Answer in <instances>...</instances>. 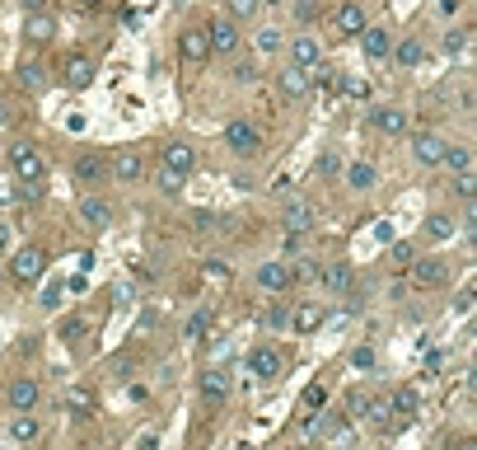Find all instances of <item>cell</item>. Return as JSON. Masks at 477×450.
I'll return each instance as SVG.
<instances>
[{
	"mask_svg": "<svg viewBox=\"0 0 477 450\" xmlns=\"http://www.w3.org/2000/svg\"><path fill=\"white\" fill-rule=\"evenodd\" d=\"M5 159H10V174L23 183V192H28V197H38V192H43V183H47V159H43V150H38L33 141H14V146L5 150Z\"/></svg>",
	"mask_w": 477,
	"mask_h": 450,
	"instance_id": "6da1fadb",
	"label": "cell"
},
{
	"mask_svg": "<svg viewBox=\"0 0 477 450\" xmlns=\"http://www.w3.org/2000/svg\"><path fill=\"white\" fill-rule=\"evenodd\" d=\"M262 146H267V136L253 117H234V122L225 127V150H230L234 159H257Z\"/></svg>",
	"mask_w": 477,
	"mask_h": 450,
	"instance_id": "7a4b0ae2",
	"label": "cell"
},
{
	"mask_svg": "<svg viewBox=\"0 0 477 450\" xmlns=\"http://www.w3.org/2000/svg\"><path fill=\"white\" fill-rule=\"evenodd\" d=\"M5 272H10L14 286H33V281L47 272V253H43L38 244H23V248H14V253H10Z\"/></svg>",
	"mask_w": 477,
	"mask_h": 450,
	"instance_id": "3957f363",
	"label": "cell"
},
{
	"mask_svg": "<svg viewBox=\"0 0 477 450\" xmlns=\"http://www.w3.org/2000/svg\"><path fill=\"white\" fill-rule=\"evenodd\" d=\"M412 281L422 286V291H440V286H449V277H454V268H449V258H440V253H422V258H412Z\"/></svg>",
	"mask_w": 477,
	"mask_h": 450,
	"instance_id": "277c9868",
	"label": "cell"
},
{
	"mask_svg": "<svg viewBox=\"0 0 477 450\" xmlns=\"http://www.w3.org/2000/svg\"><path fill=\"white\" fill-rule=\"evenodd\" d=\"M281 225H286L290 235H309L313 225H318V206L309 197H300V192H290L286 206H281Z\"/></svg>",
	"mask_w": 477,
	"mask_h": 450,
	"instance_id": "5b68a950",
	"label": "cell"
},
{
	"mask_svg": "<svg viewBox=\"0 0 477 450\" xmlns=\"http://www.w3.org/2000/svg\"><path fill=\"white\" fill-rule=\"evenodd\" d=\"M206 28V43H211V56H239V47H244V33H239V23L234 19H211V23H201Z\"/></svg>",
	"mask_w": 477,
	"mask_h": 450,
	"instance_id": "8992f818",
	"label": "cell"
},
{
	"mask_svg": "<svg viewBox=\"0 0 477 450\" xmlns=\"http://www.w3.org/2000/svg\"><path fill=\"white\" fill-rule=\"evenodd\" d=\"M244 366H248L253 380H277V375L286 371V357H281V347H272V342H257V347H248Z\"/></svg>",
	"mask_w": 477,
	"mask_h": 450,
	"instance_id": "52a82bcc",
	"label": "cell"
},
{
	"mask_svg": "<svg viewBox=\"0 0 477 450\" xmlns=\"http://www.w3.org/2000/svg\"><path fill=\"white\" fill-rule=\"evenodd\" d=\"M407 136H412V159H417L422 169H440L444 164V146H449V141H444L440 132L422 127V132H407Z\"/></svg>",
	"mask_w": 477,
	"mask_h": 450,
	"instance_id": "ba28073f",
	"label": "cell"
},
{
	"mask_svg": "<svg viewBox=\"0 0 477 450\" xmlns=\"http://www.w3.org/2000/svg\"><path fill=\"white\" fill-rule=\"evenodd\" d=\"M201 155L188 146V141H164L159 146V169H168V174H178V179H188V174H197Z\"/></svg>",
	"mask_w": 477,
	"mask_h": 450,
	"instance_id": "9c48e42d",
	"label": "cell"
},
{
	"mask_svg": "<svg viewBox=\"0 0 477 450\" xmlns=\"http://www.w3.org/2000/svg\"><path fill=\"white\" fill-rule=\"evenodd\" d=\"M5 404H10V413H38V404H43V384H38L33 375H14L10 389H5Z\"/></svg>",
	"mask_w": 477,
	"mask_h": 450,
	"instance_id": "30bf717a",
	"label": "cell"
},
{
	"mask_svg": "<svg viewBox=\"0 0 477 450\" xmlns=\"http://www.w3.org/2000/svg\"><path fill=\"white\" fill-rule=\"evenodd\" d=\"M370 127L384 132V136H407L412 132V112L398 108V103H375V108H370Z\"/></svg>",
	"mask_w": 477,
	"mask_h": 450,
	"instance_id": "8fae6325",
	"label": "cell"
},
{
	"mask_svg": "<svg viewBox=\"0 0 477 450\" xmlns=\"http://www.w3.org/2000/svg\"><path fill=\"white\" fill-rule=\"evenodd\" d=\"M70 174H75L80 188H99V183L108 179V155H103V150H80L75 164H70Z\"/></svg>",
	"mask_w": 477,
	"mask_h": 450,
	"instance_id": "7c38bea8",
	"label": "cell"
},
{
	"mask_svg": "<svg viewBox=\"0 0 477 450\" xmlns=\"http://www.w3.org/2000/svg\"><path fill=\"white\" fill-rule=\"evenodd\" d=\"M80 225H85L89 235H103V230H112V202H108V197H99V192L80 197Z\"/></svg>",
	"mask_w": 477,
	"mask_h": 450,
	"instance_id": "4fadbf2b",
	"label": "cell"
},
{
	"mask_svg": "<svg viewBox=\"0 0 477 450\" xmlns=\"http://www.w3.org/2000/svg\"><path fill=\"white\" fill-rule=\"evenodd\" d=\"M94 75H99V66H94V56H89V52H66V61H61V80H66V90H89Z\"/></svg>",
	"mask_w": 477,
	"mask_h": 450,
	"instance_id": "5bb4252c",
	"label": "cell"
},
{
	"mask_svg": "<svg viewBox=\"0 0 477 450\" xmlns=\"http://www.w3.org/2000/svg\"><path fill=\"white\" fill-rule=\"evenodd\" d=\"M286 52H290V66L309 70V75H313V70L323 66V43H318V38H313V33H295V38H290V43H286Z\"/></svg>",
	"mask_w": 477,
	"mask_h": 450,
	"instance_id": "9a60e30c",
	"label": "cell"
},
{
	"mask_svg": "<svg viewBox=\"0 0 477 450\" xmlns=\"http://www.w3.org/2000/svg\"><path fill=\"white\" fill-rule=\"evenodd\" d=\"M108 174L117 183H141L145 179V155L136 146H122V150H112V159H108Z\"/></svg>",
	"mask_w": 477,
	"mask_h": 450,
	"instance_id": "2e32d148",
	"label": "cell"
},
{
	"mask_svg": "<svg viewBox=\"0 0 477 450\" xmlns=\"http://www.w3.org/2000/svg\"><path fill=\"white\" fill-rule=\"evenodd\" d=\"M253 281H257V286H262L267 295H281V291H290V286H295V277H290V263H286V258H272V263H257Z\"/></svg>",
	"mask_w": 477,
	"mask_h": 450,
	"instance_id": "e0dca14e",
	"label": "cell"
},
{
	"mask_svg": "<svg viewBox=\"0 0 477 450\" xmlns=\"http://www.w3.org/2000/svg\"><path fill=\"white\" fill-rule=\"evenodd\" d=\"M333 28L342 38H360L365 33V0H342L333 14Z\"/></svg>",
	"mask_w": 477,
	"mask_h": 450,
	"instance_id": "ac0fdd59",
	"label": "cell"
},
{
	"mask_svg": "<svg viewBox=\"0 0 477 450\" xmlns=\"http://www.w3.org/2000/svg\"><path fill=\"white\" fill-rule=\"evenodd\" d=\"M178 56H183V61H192V66L211 61V43H206V28H201V23H192V28H183V33H178Z\"/></svg>",
	"mask_w": 477,
	"mask_h": 450,
	"instance_id": "d6986e66",
	"label": "cell"
},
{
	"mask_svg": "<svg viewBox=\"0 0 477 450\" xmlns=\"http://www.w3.org/2000/svg\"><path fill=\"white\" fill-rule=\"evenodd\" d=\"M328 324V310H323L318 300H300L295 310H290V328L300 338H309V333H318V328Z\"/></svg>",
	"mask_w": 477,
	"mask_h": 450,
	"instance_id": "ffe728a7",
	"label": "cell"
},
{
	"mask_svg": "<svg viewBox=\"0 0 477 450\" xmlns=\"http://www.w3.org/2000/svg\"><path fill=\"white\" fill-rule=\"evenodd\" d=\"M56 38V14L38 10V14H23V43L28 47H47Z\"/></svg>",
	"mask_w": 477,
	"mask_h": 450,
	"instance_id": "44dd1931",
	"label": "cell"
},
{
	"mask_svg": "<svg viewBox=\"0 0 477 450\" xmlns=\"http://www.w3.org/2000/svg\"><path fill=\"white\" fill-rule=\"evenodd\" d=\"M318 281H323V291H328V295H346L355 286V268H351V263H323Z\"/></svg>",
	"mask_w": 477,
	"mask_h": 450,
	"instance_id": "7402d4cb",
	"label": "cell"
},
{
	"mask_svg": "<svg viewBox=\"0 0 477 450\" xmlns=\"http://www.w3.org/2000/svg\"><path fill=\"white\" fill-rule=\"evenodd\" d=\"M230 371H225V366H206V371L197 375V389H201V399H206V404H220L225 394H230Z\"/></svg>",
	"mask_w": 477,
	"mask_h": 450,
	"instance_id": "603a6c76",
	"label": "cell"
},
{
	"mask_svg": "<svg viewBox=\"0 0 477 450\" xmlns=\"http://www.w3.org/2000/svg\"><path fill=\"white\" fill-rule=\"evenodd\" d=\"M309 90H313V75H309V70H300V66H286L277 75V94H281V99H304Z\"/></svg>",
	"mask_w": 477,
	"mask_h": 450,
	"instance_id": "cb8c5ba5",
	"label": "cell"
},
{
	"mask_svg": "<svg viewBox=\"0 0 477 450\" xmlns=\"http://www.w3.org/2000/svg\"><path fill=\"white\" fill-rule=\"evenodd\" d=\"M14 80H19V90H23V94H43L47 85H52V80H47V66H43V61H33V56H23V61H19Z\"/></svg>",
	"mask_w": 477,
	"mask_h": 450,
	"instance_id": "d4e9b609",
	"label": "cell"
},
{
	"mask_svg": "<svg viewBox=\"0 0 477 450\" xmlns=\"http://www.w3.org/2000/svg\"><path fill=\"white\" fill-rule=\"evenodd\" d=\"M360 52H365L370 61H384V56L393 52V33H389V28H379V23H365V33H360Z\"/></svg>",
	"mask_w": 477,
	"mask_h": 450,
	"instance_id": "484cf974",
	"label": "cell"
},
{
	"mask_svg": "<svg viewBox=\"0 0 477 450\" xmlns=\"http://www.w3.org/2000/svg\"><path fill=\"white\" fill-rule=\"evenodd\" d=\"M342 179L351 192H370L379 183V169L370 164V159H351V164H342Z\"/></svg>",
	"mask_w": 477,
	"mask_h": 450,
	"instance_id": "4316f807",
	"label": "cell"
},
{
	"mask_svg": "<svg viewBox=\"0 0 477 450\" xmlns=\"http://www.w3.org/2000/svg\"><path fill=\"white\" fill-rule=\"evenodd\" d=\"M473 164H477V155H473L468 141H449V146H444V169H449V174H473Z\"/></svg>",
	"mask_w": 477,
	"mask_h": 450,
	"instance_id": "83f0119b",
	"label": "cell"
},
{
	"mask_svg": "<svg viewBox=\"0 0 477 450\" xmlns=\"http://www.w3.org/2000/svg\"><path fill=\"white\" fill-rule=\"evenodd\" d=\"M422 235L435 239V244H444V239L459 235V221H454L449 211H431V216H426V225H422Z\"/></svg>",
	"mask_w": 477,
	"mask_h": 450,
	"instance_id": "f1b7e54d",
	"label": "cell"
},
{
	"mask_svg": "<svg viewBox=\"0 0 477 450\" xmlns=\"http://www.w3.org/2000/svg\"><path fill=\"white\" fill-rule=\"evenodd\" d=\"M393 61H398L402 70H417L426 61V47H422V38H402V43H393Z\"/></svg>",
	"mask_w": 477,
	"mask_h": 450,
	"instance_id": "f546056e",
	"label": "cell"
},
{
	"mask_svg": "<svg viewBox=\"0 0 477 450\" xmlns=\"http://www.w3.org/2000/svg\"><path fill=\"white\" fill-rule=\"evenodd\" d=\"M10 436L19 441V446H33V441L43 436V422H38V413H14V417H10Z\"/></svg>",
	"mask_w": 477,
	"mask_h": 450,
	"instance_id": "4dcf8cb0",
	"label": "cell"
},
{
	"mask_svg": "<svg viewBox=\"0 0 477 450\" xmlns=\"http://www.w3.org/2000/svg\"><path fill=\"white\" fill-rule=\"evenodd\" d=\"M99 408V394L89 389V384H70L66 389V413H75V417H89Z\"/></svg>",
	"mask_w": 477,
	"mask_h": 450,
	"instance_id": "1f68e13d",
	"label": "cell"
},
{
	"mask_svg": "<svg viewBox=\"0 0 477 450\" xmlns=\"http://www.w3.org/2000/svg\"><path fill=\"white\" fill-rule=\"evenodd\" d=\"M230 80H234V85H244V90H248V85L257 90V85H262V70H257L253 56H239V61H234V70H230Z\"/></svg>",
	"mask_w": 477,
	"mask_h": 450,
	"instance_id": "d6a6232c",
	"label": "cell"
},
{
	"mask_svg": "<svg viewBox=\"0 0 477 450\" xmlns=\"http://www.w3.org/2000/svg\"><path fill=\"white\" fill-rule=\"evenodd\" d=\"M360 413H365L370 422H375V427H389V422H393V399L375 394V399H365V408H360Z\"/></svg>",
	"mask_w": 477,
	"mask_h": 450,
	"instance_id": "836d02e7",
	"label": "cell"
},
{
	"mask_svg": "<svg viewBox=\"0 0 477 450\" xmlns=\"http://www.w3.org/2000/svg\"><path fill=\"white\" fill-rule=\"evenodd\" d=\"M257 52H267V56L286 52V33H281L277 23H267V28H257Z\"/></svg>",
	"mask_w": 477,
	"mask_h": 450,
	"instance_id": "e575fe53",
	"label": "cell"
},
{
	"mask_svg": "<svg viewBox=\"0 0 477 450\" xmlns=\"http://www.w3.org/2000/svg\"><path fill=\"white\" fill-rule=\"evenodd\" d=\"M337 85H342V94H346V99H370V94H375V85H370L365 75H346V70L337 75Z\"/></svg>",
	"mask_w": 477,
	"mask_h": 450,
	"instance_id": "d590c367",
	"label": "cell"
},
{
	"mask_svg": "<svg viewBox=\"0 0 477 450\" xmlns=\"http://www.w3.org/2000/svg\"><path fill=\"white\" fill-rule=\"evenodd\" d=\"M257 10H262V0H225V19L234 23H248Z\"/></svg>",
	"mask_w": 477,
	"mask_h": 450,
	"instance_id": "8d00e7d4",
	"label": "cell"
},
{
	"mask_svg": "<svg viewBox=\"0 0 477 450\" xmlns=\"http://www.w3.org/2000/svg\"><path fill=\"white\" fill-rule=\"evenodd\" d=\"M85 333H89V324H85L80 315H66L61 324H56V338H61V342H80Z\"/></svg>",
	"mask_w": 477,
	"mask_h": 450,
	"instance_id": "74e56055",
	"label": "cell"
},
{
	"mask_svg": "<svg viewBox=\"0 0 477 450\" xmlns=\"http://www.w3.org/2000/svg\"><path fill=\"white\" fill-rule=\"evenodd\" d=\"M417 408H422V399H417V389H398L393 394V413L407 422V417H417Z\"/></svg>",
	"mask_w": 477,
	"mask_h": 450,
	"instance_id": "f35d334b",
	"label": "cell"
},
{
	"mask_svg": "<svg viewBox=\"0 0 477 450\" xmlns=\"http://www.w3.org/2000/svg\"><path fill=\"white\" fill-rule=\"evenodd\" d=\"M449 192H454L459 202H473L477 197V179L473 174H454V179H449Z\"/></svg>",
	"mask_w": 477,
	"mask_h": 450,
	"instance_id": "ab89813d",
	"label": "cell"
},
{
	"mask_svg": "<svg viewBox=\"0 0 477 450\" xmlns=\"http://www.w3.org/2000/svg\"><path fill=\"white\" fill-rule=\"evenodd\" d=\"M375 347H370V342H360V347H351V366L355 371H375Z\"/></svg>",
	"mask_w": 477,
	"mask_h": 450,
	"instance_id": "60d3db41",
	"label": "cell"
},
{
	"mask_svg": "<svg viewBox=\"0 0 477 450\" xmlns=\"http://www.w3.org/2000/svg\"><path fill=\"white\" fill-rule=\"evenodd\" d=\"M468 38H473V33H468V28H463V23H454V28H449V33H444V52H463V47H468Z\"/></svg>",
	"mask_w": 477,
	"mask_h": 450,
	"instance_id": "b9f144b4",
	"label": "cell"
},
{
	"mask_svg": "<svg viewBox=\"0 0 477 450\" xmlns=\"http://www.w3.org/2000/svg\"><path fill=\"white\" fill-rule=\"evenodd\" d=\"M211 324H215V315H211V310H197V315L188 319V328H183V333H188V338H201Z\"/></svg>",
	"mask_w": 477,
	"mask_h": 450,
	"instance_id": "7bdbcfd3",
	"label": "cell"
},
{
	"mask_svg": "<svg viewBox=\"0 0 477 450\" xmlns=\"http://www.w3.org/2000/svg\"><path fill=\"white\" fill-rule=\"evenodd\" d=\"M318 14H323L318 0H295V19H300V23H313Z\"/></svg>",
	"mask_w": 477,
	"mask_h": 450,
	"instance_id": "ee69618b",
	"label": "cell"
},
{
	"mask_svg": "<svg viewBox=\"0 0 477 450\" xmlns=\"http://www.w3.org/2000/svg\"><path fill=\"white\" fill-rule=\"evenodd\" d=\"M313 169H318V174H342V155H337V150L328 146V150L318 155V164H313Z\"/></svg>",
	"mask_w": 477,
	"mask_h": 450,
	"instance_id": "f6af8a7d",
	"label": "cell"
},
{
	"mask_svg": "<svg viewBox=\"0 0 477 450\" xmlns=\"http://www.w3.org/2000/svg\"><path fill=\"white\" fill-rule=\"evenodd\" d=\"M183 183H188V179H178V174L159 169V192H164V197H178V192H183Z\"/></svg>",
	"mask_w": 477,
	"mask_h": 450,
	"instance_id": "bcb514c9",
	"label": "cell"
},
{
	"mask_svg": "<svg viewBox=\"0 0 477 450\" xmlns=\"http://www.w3.org/2000/svg\"><path fill=\"white\" fill-rule=\"evenodd\" d=\"M389 258L398 263V268H412V258H417V248H412L407 239H402V244H393V248H389Z\"/></svg>",
	"mask_w": 477,
	"mask_h": 450,
	"instance_id": "7dc6e473",
	"label": "cell"
},
{
	"mask_svg": "<svg viewBox=\"0 0 477 450\" xmlns=\"http://www.w3.org/2000/svg\"><path fill=\"white\" fill-rule=\"evenodd\" d=\"M290 277H295V281H309V277H318V263H313V258H300L295 268H290Z\"/></svg>",
	"mask_w": 477,
	"mask_h": 450,
	"instance_id": "c3c4849f",
	"label": "cell"
},
{
	"mask_svg": "<svg viewBox=\"0 0 477 450\" xmlns=\"http://www.w3.org/2000/svg\"><path fill=\"white\" fill-rule=\"evenodd\" d=\"M328 404V389H323V384H309V389H304V408H323Z\"/></svg>",
	"mask_w": 477,
	"mask_h": 450,
	"instance_id": "681fc988",
	"label": "cell"
},
{
	"mask_svg": "<svg viewBox=\"0 0 477 450\" xmlns=\"http://www.w3.org/2000/svg\"><path fill=\"white\" fill-rule=\"evenodd\" d=\"M201 272H206L211 281H225V277H230V268H225L220 258H206V263H201Z\"/></svg>",
	"mask_w": 477,
	"mask_h": 450,
	"instance_id": "f907efd6",
	"label": "cell"
},
{
	"mask_svg": "<svg viewBox=\"0 0 477 450\" xmlns=\"http://www.w3.org/2000/svg\"><path fill=\"white\" fill-rule=\"evenodd\" d=\"M188 221H192V230H211V225H215V211H192Z\"/></svg>",
	"mask_w": 477,
	"mask_h": 450,
	"instance_id": "816d5d0a",
	"label": "cell"
},
{
	"mask_svg": "<svg viewBox=\"0 0 477 450\" xmlns=\"http://www.w3.org/2000/svg\"><path fill=\"white\" fill-rule=\"evenodd\" d=\"M435 5H440V14H444V19H454V14L463 10V0H435Z\"/></svg>",
	"mask_w": 477,
	"mask_h": 450,
	"instance_id": "f5cc1de1",
	"label": "cell"
},
{
	"mask_svg": "<svg viewBox=\"0 0 477 450\" xmlns=\"http://www.w3.org/2000/svg\"><path fill=\"white\" fill-rule=\"evenodd\" d=\"M300 248H304V235H290L286 230V253H300Z\"/></svg>",
	"mask_w": 477,
	"mask_h": 450,
	"instance_id": "db71d44e",
	"label": "cell"
},
{
	"mask_svg": "<svg viewBox=\"0 0 477 450\" xmlns=\"http://www.w3.org/2000/svg\"><path fill=\"white\" fill-rule=\"evenodd\" d=\"M23 5V14H38V10H47V0H19Z\"/></svg>",
	"mask_w": 477,
	"mask_h": 450,
	"instance_id": "11a10c76",
	"label": "cell"
},
{
	"mask_svg": "<svg viewBox=\"0 0 477 450\" xmlns=\"http://www.w3.org/2000/svg\"><path fill=\"white\" fill-rule=\"evenodd\" d=\"M75 5H80V10H99L103 0H75Z\"/></svg>",
	"mask_w": 477,
	"mask_h": 450,
	"instance_id": "9f6ffc18",
	"label": "cell"
},
{
	"mask_svg": "<svg viewBox=\"0 0 477 450\" xmlns=\"http://www.w3.org/2000/svg\"><path fill=\"white\" fill-rule=\"evenodd\" d=\"M454 450H477V446H473V441H459V446H454Z\"/></svg>",
	"mask_w": 477,
	"mask_h": 450,
	"instance_id": "6f0895ef",
	"label": "cell"
},
{
	"mask_svg": "<svg viewBox=\"0 0 477 450\" xmlns=\"http://www.w3.org/2000/svg\"><path fill=\"white\" fill-rule=\"evenodd\" d=\"M5 281H10V272H5V263H0V286H5Z\"/></svg>",
	"mask_w": 477,
	"mask_h": 450,
	"instance_id": "680465c9",
	"label": "cell"
},
{
	"mask_svg": "<svg viewBox=\"0 0 477 450\" xmlns=\"http://www.w3.org/2000/svg\"><path fill=\"white\" fill-rule=\"evenodd\" d=\"M75 450H80V446H75Z\"/></svg>",
	"mask_w": 477,
	"mask_h": 450,
	"instance_id": "91938a15",
	"label": "cell"
}]
</instances>
